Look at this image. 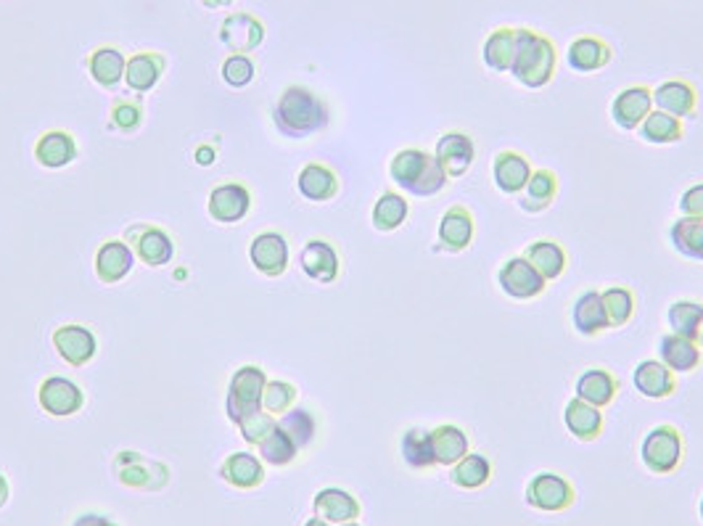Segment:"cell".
<instances>
[{
    "label": "cell",
    "mask_w": 703,
    "mask_h": 526,
    "mask_svg": "<svg viewBox=\"0 0 703 526\" xmlns=\"http://www.w3.org/2000/svg\"><path fill=\"white\" fill-rule=\"evenodd\" d=\"M272 119L281 136L305 141L331 125V108L315 90L305 85H289L272 108Z\"/></svg>",
    "instance_id": "6da1fadb"
},
{
    "label": "cell",
    "mask_w": 703,
    "mask_h": 526,
    "mask_svg": "<svg viewBox=\"0 0 703 526\" xmlns=\"http://www.w3.org/2000/svg\"><path fill=\"white\" fill-rule=\"evenodd\" d=\"M555 66H559V51L555 42L545 35L535 33L529 27H519L516 42V59H513L511 75L524 88H545L555 77Z\"/></svg>",
    "instance_id": "7a4b0ae2"
},
{
    "label": "cell",
    "mask_w": 703,
    "mask_h": 526,
    "mask_svg": "<svg viewBox=\"0 0 703 526\" xmlns=\"http://www.w3.org/2000/svg\"><path fill=\"white\" fill-rule=\"evenodd\" d=\"M389 175L394 183L402 191H408L410 196H436L447 189L450 178L442 169L439 162H436L434 154L423 149H402L394 154Z\"/></svg>",
    "instance_id": "3957f363"
},
{
    "label": "cell",
    "mask_w": 703,
    "mask_h": 526,
    "mask_svg": "<svg viewBox=\"0 0 703 526\" xmlns=\"http://www.w3.org/2000/svg\"><path fill=\"white\" fill-rule=\"evenodd\" d=\"M640 461L653 476L675 474L685 461V437L672 423H659L642 437Z\"/></svg>",
    "instance_id": "277c9868"
},
{
    "label": "cell",
    "mask_w": 703,
    "mask_h": 526,
    "mask_svg": "<svg viewBox=\"0 0 703 526\" xmlns=\"http://www.w3.org/2000/svg\"><path fill=\"white\" fill-rule=\"evenodd\" d=\"M268 376L259 365H244L233 373L228 386V419L241 423L252 413L263 410V392Z\"/></svg>",
    "instance_id": "5b68a950"
},
{
    "label": "cell",
    "mask_w": 703,
    "mask_h": 526,
    "mask_svg": "<svg viewBox=\"0 0 703 526\" xmlns=\"http://www.w3.org/2000/svg\"><path fill=\"white\" fill-rule=\"evenodd\" d=\"M524 500L529 508L545 513H563L577 503V489L563 474L555 471H539L526 485Z\"/></svg>",
    "instance_id": "8992f818"
},
{
    "label": "cell",
    "mask_w": 703,
    "mask_h": 526,
    "mask_svg": "<svg viewBox=\"0 0 703 526\" xmlns=\"http://www.w3.org/2000/svg\"><path fill=\"white\" fill-rule=\"evenodd\" d=\"M497 286L502 288V294L511 296V299L526 302V299H535L539 294H545L548 281L537 273L535 265H532L526 257H511L500 265V270H497Z\"/></svg>",
    "instance_id": "52a82bcc"
},
{
    "label": "cell",
    "mask_w": 703,
    "mask_h": 526,
    "mask_svg": "<svg viewBox=\"0 0 703 526\" xmlns=\"http://www.w3.org/2000/svg\"><path fill=\"white\" fill-rule=\"evenodd\" d=\"M125 241L130 244L132 254H138V259L149 265V268H162V265H167L175 257L172 235L156 226L138 222V226H132L125 233Z\"/></svg>",
    "instance_id": "ba28073f"
},
{
    "label": "cell",
    "mask_w": 703,
    "mask_h": 526,
    "mask_svg": "<svg viewBox=\"0 0 703 526\" xmlns=\"http://www.w3.org/2000/svg\"><path fill=\"white\" fill-rule=\"evenodd\" d=\"M434 156H436V162L442 165V169L447 172V178L458 180V178H463L471 167H474L476 143L469 132H460V130L442 132V138L436 141Z\"/></svg>",
    "instance_id": "9c48e42d"
},
{
    "label": "cell",
    "mask_w": 703,
    "mask_h": 526,
    "mask_svg": "<svg viewBox=\"0 0 703 526\" xmlns=\"http://www.w3.org/2000/svg\"><path fill=\"white\" fill-rule=\"evenodd\" d=\"M114 471L125 487L136 489H159L169 482V471L165 465L145 461L138 452H119V458L114 461Z\"/></svg>",
    "instance_id": "30bf717a"
},
{
    "label": "cell",
    "mask_w": 703,
    "mask_h": 526,
    "mask_svg": "<svg viewBox=\"0 0 703 526\" xmlns=\"http://www.w3.org/2000/svg\"><path fill=\"white\" fill-rule=\"evenodd\" d=\"M653 108V90L648 85H632L624 88L622 93H616V99L611 101V119L616 127L632 132L646 123V117Z\"/></svg>",
    "instance_id": "8fae6325"
},
{
    "label": "cell",
    "mask_w": 703,
    "mask_h": 526,
    "mask_svg": "<svg viewBox=\"0 0 703 526\" xmlns=\"http://www.w3.org/2000/svg\"><path fill=\"white\" fill-rule=\"evenodd\" d=\"M474 235H476L474 215H471V209H465L463 204H456V207H450L445 215H442L439 231H436V241H439L436 249L447 254H460L463 249H469Z\"/></svg>",
    "instance_id": "7c38bea8"
},
{
    "label": "cell",
    "mask_w": 703,
    "mask_h": 526,
    "mask_svg": "<svg viewBox=\"0 0 703 526\" xmlns=\"http://www.w3.org/2000/svg\"><path fill=\"white\" fill-rule=\"evenodd\" d=\"M38 400H40V408L46 410L48 415L66 419V415H75L77 410L82 408L85 395L75 381L64 376H51L40 384Z\"/></svg>",
    "instance_id": "4fadbf2b"
},
{
    "label": "cell",
    "mask_w": 703,
    "mask_h": 526,
    "mask_svg": "<svg viewBox=\"0 0 703 526\" xmlns=\"http://www.w3.org/2000/svg\"><path fill=\"white\" fill-rule=\"evenodd\" d=\"M53 347H56L59 358L69 362L72 368H82L95 358L99 344H95L93 331L85 329V325L69 323L53 331Z\"/></svg>",
    "instance_id": "5bb4252c"
},
{
    "label": "cell",
    "mask_w": 703,
    "mask_h": 526,
    "mask_svg": "<svg viewBox=\"0 0 703 526\" xmlns=\"http://www.w3.org/2000/svg\"><path fill=\"white\" fill-rule=\"evenodd\" d=\"M248 257H252V265L263 275L278 278L289 270V244L281 233L265 231L259 233L257 239L248 246Z\"/></svg>",
    "instance_id": "9a60e30c"
},
{
    "label": "cell",
    "mask_w": 703,
    "mask_h": 526,
    "mask_svg": "<svg viewBox=\"0 0 703 526\" xmlns=\"http://www.w3.org/2000/svg\"><path fill=\"white\" fill-rule=\"evenodd\" d=\"M220 40L233 53H246L248 56V53L263 46L265 24L252 14H230L220 24Z\"/></svg>",
    "instance_id": "2e32d148"
},
{
    "label": "cell",
    "mask_w": 703,
    "mask_h": 526,
    "mask_svg": "<svg viewBox=\"0 0 703 526\" xmlns=\"http://www.w3.org/2000/svg\"><path fill=\"white\" fill-rule=\"evenodd\" d=\"M574 392H577L574 397H579V400L592 405V408L603 410L616 400V395H619V379H616L609 368L592 365L579 373L577 384H574Z\"/></svg>",
    "instance_id": "e0dca14e"
},
{
    "label": "cell",
    "mask_w": 703,
    "mask_h": 526,
    "mask_svg": "<svg viewBox=\"0 0 703 526\" xmlns=\"http://www.w3.org/2000/svg\"><path fill=\"white\" fill-rule=\"evenodd\" d=\"M532 172H535L532 162L526 159L521 151H500L493 162L495 185L506 193V196H519V193L526 189V183H529Z\"/></svg>",
    "instance_id": "ac0fdd59"
},
{
    "label": "cell",
    "mask_w": 703,
    "mask_h": 526,
    "mask_svg": "<svg viewBox=\"0 0 703 526\" xmlns=\"http://www.w3.org/2000/svg\"><path fill=\"white\" fill-rule=\"evenodd\" d=\"M312 513L329 524H347V522H357V518H360L362 505L355 495L347 492V489L325 487L315 495Z\"/></svg>",
    "instance_id": "d6986e66"
},
{
    "label": "cell",
    "mask_w": 703,
    "mask_h": 526,
    "mask_svg": "<svg viewBox=\"0 0 703 526\" xmlns=\"http://www.w3.org/2000/svg\"><path fill=\"white\" fill-rule=\"evenodd\" d=\"M248 209H252V193H248L246 185L222 183L209 193V215L217 222L233 226V222L244 220Z\"/></svg>",
    "instance_id": "ffe728a7"
},
{
    "label": "cell",
    "mask_w": 703,
    "mask_h": 526,
    "mask_svg": "<svg viewBox=\"0 0 703 526\" xmlns=\"http://www.w3.org/2000/svg\"><path fill=\"white\" fill-rule=\"evenodd\" d=\"M299 265L302 270H305L307 278H312V281L323 283V286H329L338 278V270H342V262H338V254L329 241L323 239H312L307 241L305 249L299 254Z\"/></svg>",
    "instance_id": "44dd1931"
},
{
    "label": "cell",
    "mask_w": 703,
    "mask_h": 526,
    "mask_svg": "<svg viewBox=\"0 0 703 526\" xmlns=\"http://www.w3.org/2000/svg\"><path fill=\"white\" fill-rule=\"evenodd\" d=\"M572 323L574 329H577V334L587 338L605 334V331L611 329L609 312H605L598 288H587V292H581L577 299H574Z\"/></svg>",
    "instance_id": "7402d4cb"
},
{
    "label": "cell",
    "mask_w": 703,
    "mask_h": 526,
    "mask_svg": "<svg viewBox=\"0 0 703 526\" xmlns=\"http://www.w3.org/2000/svg\"><path fill=\"white\" fill-rule=\"evenodd\" d=\"M653 104L659 112L672 114V117H693L699 106V90L690 80H666L653 90Z\"/></svg>",
    "instance_id": "603a6c76"
},
{
    "label": "cell",
    "mask_w": 703,
    "mask_h": 526,
    "mask_svg": "<svg viewBox=\"0 0 703 526\" xmlns=\"http://www.w3.org/2000/svg\"><path fill=\"white\" fill-rule=\"evenodd\" d=\"M635 389L648 400H666L677 392V379L662 360H642L632 373Z\"/></svg>",
    "instance_id": "cb8c5ba5"
},
{
    "label": "cell",
    "mask_w": 703,
    "mask_h": 526,
    "mask_svg": "<svg viewBox=\"0 0 703 526\" xmlns=\"http://www.w3.org/2000/svg\"><path fill=\"white\" fill-rule=\"evenodd\" d=\"M167 59L156 51H138L127 59L125 66V82L132 93H149L159 77L165 75Z\"/></svg>",
    "instance_id": "d4e9b609"
},
{
    "label": "cell",
    "mask_w": 703,
    "mask_h": 526,
    "mask_svg": "<svg viewBox=\"0 0 703 526\" xmlns=\"http://www.w3.org/2000/svg\"><path fill=\"white\" fill-rule=\"evenodd\" d=\"M132 265H136V254H132L127 241H106V244H101L99 254H95V275H99L106 286L119 283L123 278L130 275Z\"/></svg>",
    "instance_id": "484cf974"
},
{
    "label": "cell",
    "mask_w": 703,
    "mask_h": 526,
    "mask_svg": "<svg viewBox=\"0 0 703 526\" xmlns=\"http://www.w3.org/2000/svg\"><path fill=\"white\" fill-rule=\"evenodd\" d=\"M659 360L669 368L672 373H693L703 362V349L690 338L677 334H664L659 338Z\"/></svg>",
    "instance_id": "4316f807"
},
{
    "label": "cell",
    "mask_w": 703,
    "mask_h": 526,
    "mask_svg": "<svg viewBox=\"0 0 703 526\" xmlns=\"http://www.w3.org/2000/svg\"><path fill=\"white\" fill-rule=\"evenodd\" d=\"M614 59V51L603 38H592V35H585V38H577L568 46L566 62L574 72L579 75H590V72L603 69V66L611 64Z\"/></svg>",
    "instance_id": "83f0119b"
},
{
    "label": "cell",
    "mask_w": 703,
    "mask_h": 526,
    "mask_svg": "<svg viewBox=\"0 0 703 526\" xmlns=\"http://www.w3.org/2000/svg\"><path fill=\"white\" fill-rule=\"evenodd\" d=\"M563 423H566L568 434L579 442H596L603 434V413L600 408H592L579 397H572L563 408Z\"/></svg>",
    "instance_id": "f1b7e54d"
},
{
    "label": "cell",
    "mask_w": 703,
    "mask_h": 526,
    "mask_svg": "<svg viewBox=\"0 0 703 526\" xmlns=\"http://www.w3.org/2000/svg\"><path fill=\"white\" fill-rule=\"evenodd\" d=\"M220 476L235 489H257L265 482V465L252 452H233L222 461Z\"/></svg>",
    "instance_id": "f546056e"
},
{
    "label": "cell",
    "mask_w": 703,
    "mask_h": 526,
    "mask_svg": "<svg viewBox=\"0 0 703 526\" xmlns=\"http://www.w3.org/2000/svg\"><path fill=\"white\" fill-rule=\"evenodd\" d=\"M296 189L310 202H331L338 193V175L323 162H310V165L302 167Z\"/></svg>",
    "instance_id": "4dcf8cb0"
},
{
    "label": "cell",
    "mask_w": 703,
    "mask_h": 526,
    "mask_svg": "<svg viewBox=\"0 0 703 526\" xmlns=\"http://www.w3.org/2000/svg\"><path fill=\"white\" fill-rule=\"evenodd\" d=\"M524 257L535 265V270L545 278V281H559V278L566 273V265H568L566 249H563L555 239L532 241V244L526 246Z\"/></svg>",
    "instance_id": "1f68e13d"
},
{
    "label": "cell",
    "mask_w": 703,
    "mask_h": 526,
    "mask_svg": "<svg viewBox=\"0 0 703 526\" xmlns=\"http://www.w3.org/2000/svg\"><path fill=\"white\" fill-rule=\"evenodd\" d=\"M519 27H497L487 35L482 48L484 64L493 72H511L513 59H516Z\"/></svg>",
    "instance_id": "d6a6232c"
},
{
    "label": "cell",
    "mask_w": 703,
    "mask_h": 526,
    "mask_svg": "<svg viewBox=\"0 0 703 526\" xmlns=\"http://www.w3.org/2000/svg\"><path fill=\"white\" fill-rule=\"evenodd\" d=\"M555 196H559V175L553 169H535L526 189L521 191L519 207L529 215H539L555 202Z\"/></svg>",
    "instance_id": "836d02e7"
},
{
    "label": "cell",
    "mask_w": 703,
    "mask_h": 526,
    "mask_svg": "<svg viewBox=\"0 0 703 526\" xmlns=\"http://www.w3.org/2000/svg\"><path fill=\"white\" fill-rule=\"evenodd\" d=\"M77 156L75 138L66 130H51L46 136H40L38 146H35V159L48 169H62L72 165Z\"/></svg>",
    "instance_id": "e575fe53"
},
{
    "label": "cell",
    "mask_w": 703,
    "mask_h": 526,
    "mask_svg": "<svg viewBox=\"0 0 703 526\" xmlns=\"http://www.w3.org/2000/svg\"><path fill=\"white\" fill-rule=\"evenodd\" d=\"M125 53L114 46H101L90 51L88 72L101 88H117L125 80Z\"/></svg>",
    "instance_id": "d590c367"
},
{
    "label": "cell",
    "mask_w": 703,
    "mask_h": 526,
    "mask_svg": "<svg viewBox=\"0 0 703 526\" xmlns=\"http://www.w3.org/2000/svg\"><path fill=\"white\" fill-rule=\"evenodd\" d=\"M432 442L436 465H456L460 458H465L471 452L469 434L456 426V423H442V426L432 428Z\"/></svg>",
    "instance_id": "8d00e7d4"
},
{
    "label": "cell",
    "mask_w": 703,
    "mask_h": 526,
    "mask_svg": "<svg viewBox=\"0 0 703 526\" xmlns=\"http://www.w3.org/2000/svg\"><path fill=\"white\" fill-rule=\"evenodd\" d=\"M669 244L680 257L703 262V217H680L672 222Z\"/></svg>",
    "instance_id": "74e56055"
},
{
    "label": "cell",
    "mask_w": 703,
    "mask_h": 526,
    "mask_svg": "<svg viewBox=\"0 0 703 526\" xmlns=\"http://www.w3.org/2000/svg\"><path fill=\"white\" fill-rule=\"evenodd\" d=\"M399 452H402L405 465L413 471H429L436 465L432 432H429V428H408V432L402 434V442H399Z\"/></svg>",
    "instance_id": "f35d334b"
},
{
    "label": "cell",
    "mask_w": 703,
    "mask_h": 526,
    "mask_svg": "<svg viewBox=\"0 0 703 526\" xmlns=\"http://www.w3.org/2000/svg\"><path fill=\"white\" fill-rule=\"evenodd\" d=\"M493 474L495 465L484 452H469V456L460 458V461L452 465L450 479L452 485L460 489H482L493 482Z\"/></svg>",
    "instance_id": "ab89813d"
},
{
    "label": "cell",
    "mask_w": 703,
    "mask_h": 526,
    "mask_svg": "<svg viewBox=\"0 0 703 526\" xmlns=\"http://www.w3.org/2000/svg\"><path fill=\"white\" fill-rule=\"evenodd\" d=\"M640 138L646 143H653V146H669V143H680L685 138V127L682 119L672 117L666 112H651L646 117V123L640 127Z\"/></svg>",
    "instance_id": "60d3db41"
},
{
    "label": "cell",
    "mask_w": 703,
    "mask_h": 526,
    "mask_svg": "<svg viewBox=\"0 0 703 526\" xmlns=\"http://www.w3.org/2000/svg\"><path fill=\"white\" fill-rule=\"evenodd\" d=\"M408 215H410L408 198L399 196L397 191H384L373 207V228L381 233H392L397 231V228H402V222L408 220Z\"/></svg>",
    "instance_id": "b9f144b4"
},
{
    "label": "cell",
    "mask_w": 703,
    "mask_h": 526,
    "mask_svg": "<svg viewBox=\"0 0 703 526\" xmlns=\"http://www.w3.org/2000/svg\"><path fill=\"white\" fill-rule=\"evenodd\" d=\"M278 428H283L291 437V442L299 447V450H307V447H312L315 439H318V419H315L312 410L307 408L286 410L283 419L278 421Z\"/></svg>",
    "instance_id": "7bdbcfd3"
},
{
    "label": "cell",
    "mask_w": 703,
    "mask_h": 526,
    "mask_svg": "<svg viewBox=\"0 0 703 526\" xmlns=\"http://www.w3.org/2000/svg\"><path fill=\"white\" fill-rule=\"evenodd\" d=\"M703 318V305L690 299H677L669 305V312H666V320H669L672 334L690 338V342L699 344V329Z\"/></svg>",
    "instance_id": "ee69618b"
},
{
    "label": "cell",
    "mask_w": 703,
    "mask_h": 526,
    "mask_svg": "<svg viewBox=\"0 0 703 526\" xmlns=\"http://www.w3.org/2000/svg\"><path fill=\"white\" fill-rule=\"evenodd\" d=\"M605 312H609L611 329H622L635 316V294L627 286H609L600 292Z\"/></svg>",
    "instance_id": "f6af8a7d"
},
{
    "label": "cell",
    "mask_w": 703,
    "mask_h": 526,
    "mask_svg": "<svg viewBox=\"0 0 703 526\" xmlns=\"http://www.w3.org/2000/svg\"><path fill=\"white\" fill-rule=\"evenodd\" d=\"M259 456H263V461L270 465H289L296 461V456H299V447L291 442V437L283 432V428L276 426V432L259 445Z\"/></svg>",
    "instance_id": "bcb514c9"
},
{
    "label": "cell",
    "mask_w": 703,
    "mask_h": 526,
    "mask_svg": "<svg viewBox=\"0 0 703 526\" xmlns=\"http://www.w3.org/2000/svg\"><path fill=\"white\" fill-rule=\"evenodd\" d=\"M296 386L289 381H268L263 392V410L270 415H281L294 408Z\"/></svg>",
    "instance_id": "7dc6e473"
},
{
    "label": "cell",
    "mask_w": 703,
    "mask_h": 526,
    "mask_svg": "<svg viewBox=\"0 0 703 526\" xmlns=\"http://www.w3.org/2000/svg\"><path fill=\"white\" fill-rule=\"evenodd\" d=\"M257 75V66H254V59L246 56V53H230V56L222 62V80L230 88H246L248 82Z\"/></svg>",
    "instance_id": "c3c4849f"
},
{
    "label": "cell",
    "mask_w": 703,
    "mask_h": 526,
    "mask_svg": "<svg viewBox=\"0 0 703 526\" xmlns=\"http://www.w3.org/2000/svg\"><path fill=\"white\" fill-rule=\"evenodd\" d=\"M276 426H278L276 415L265 413V410H259V413H252V415H248V419H244V421L239 423L241 437H244L246 442L254 445V447L263 445L265 439H268L270 434L276 432Z\"/></svg>",
    "instance_id": "681fc988"
},
{
    "label": "cell",
    "mask_w": 703,
    "mask_h": 526,
    "mask_svg": "<svg viewBox=\"0 0 703 526\" xmlns=\"http://www.w3.org/2000/svg\"><path fill=\"white\" fill-rule=\"evenodd\" d=\"M143 123V106L141 101L119 99L112 106V125L123 132H136Z\"/></svg>",
    "instance_id": "f907efd6"
},
{
    "label": "cell",
    "mask_w": 703,
    "mask_h": 526,
    "mask_svg": "<svg viewBox=\"0 0 703 526\" xmlns=\"http://www.w3.org/2000/svg\"><path fill=\"white\" fill-rule=\"evenodd\" d=\"M677 207H680L682 217H703V183L690 185L680 196Z\"/></svg>",
    "instance_id": "816d5d0a"
},
{
    "label": "cell",
    "mask_w": 703,
    "mask_h": 526,
    "mask_svg": "<svg viewBox=\"0 0 703 526\" xmlns=\"http://www.w3.org/2000/svg\"><path fill=\"white\" fill-rule=\"evenodd\" d=\"M72 526H119L117 522H112L108 516H101V513H82V516H77Z\"/></svg>",
    "instance_id": "f5cc1de1"
},
{
    "label": "cell",
    "mask_w": 703,
    "mask_h": 526,
    "mask_svg": "<svg viewBox=\"0 0 703 526\" xmlns=\"http://www.w3.org/2000/svg\"><path fill=\"white\" fill-rule=\"evenodd\" d=\"M196 156H199V159H196L199 165H212V162H215V151H212V149L209 151L207 149H199Z\"/></svg>",
    "instance_id": "db71d44e"
},
{
    "label": "cell",
    "mask_w": 703,
    "mask_h": 526,
    "mask_svg": "<svg viewBox=\"0 0 703 526\" xmlns=\"http://www.w3.org/2000/svg\"><path fill=\"white\" fill-rule=\"evenodd\" d=\"M9 492H11V489H9V482H5V476L0 474V508H3L5 503H9Z\"/></svg>",
    "instance_id": "11a10c76"
},
{
    "label": "cell",
    "mask_w": 703,
    "mask_h": 526,
    "mask_svg": "<svg viewBox=\"0 0 703 526\" xmlns=\"http://www.w3.org/2000/svg\"><path fill=\"white\" fill-rule=\"evenodd\" d=\"M230 3H233V0H204V5H209V9H226Z\"/></svg>",
    "instance_id": "9f6ffc18"
},
{
    "label": "cell",
    "mask_w": 703,
    "mask_h": 526,
    "mask_svg": "<svg viewBox=\"0 0 703 526\" xmlns=\"http://www.w3.org/2000/svg\"><path fill=\"white\" fill-rule=\"evenodd\" d=\"M305 526H331V524H329V522H323V518L315 516V518H310V522H307Z\"/></svg>",
    "instance_id": "6f0895ef"
},
{
    "label": "cell",
    "mask_w": 703,
    "mask_h": 526,
    "mask_svg": "<svg viewBox=\"0 0 703 526\" xmlns=\"http://www.w3.org/2000/svg\"><path fill=\"white\" fill-rule=\"evenodd\" d=\"M699 347L703 349V318H701V329H699Z\"/></svg>",
    "instance_id": "680465c9"
},
{
    "label": "cell",
    "mask_w": 703,
    "mask_h": 526,
    "mask_svg": "<svg viewBox=\"0 0 703 526\" xmlns=\"http://www.w3.org/2000/svg\"><path fill=\"white\" fill-rule=\"evenodd\" d=\"M338 526H360L357 522H347V524H338Z\"/></svg>",
    "instance_id": "91938a15"
},
{
    "label": "cell",
    "mask_w": 703,
    "mask_h": 526,
    "mask_svg": "<svg viewBox=\"0 0 703 526\" xmlns=\"http://www.w3.org/2000/svg\"><path fill=\"white\" fill-rule=\"evenodd\" d=\"M699 511H701V518H703V498H701V505H699Z\"/></svg>",
    "instance_id": "94428289"
}]
</instances>
